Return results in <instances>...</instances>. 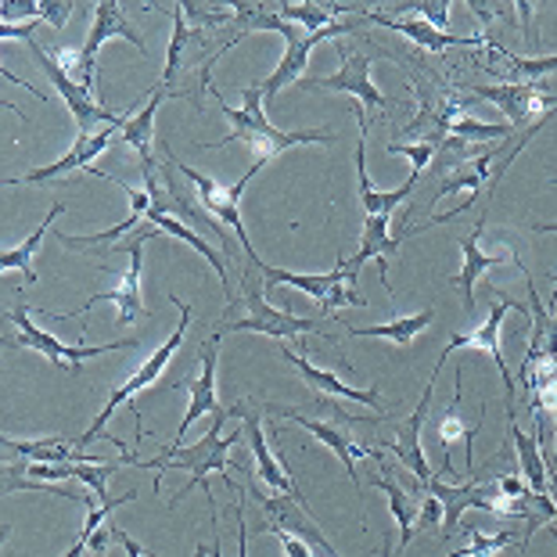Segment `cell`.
Here are the masks:
<instances>
[{
  "instance_id": "1",
  "label": "cell",
  "mask_w": 557,
  "mask_h": 557,
  "mask_svg": "<svg viewBox=\"0 0 557 557\" xmlns=\"http://www.w3.org/2000/svg\"><path fill=\"white\" fill-rule=\"evenodd\" d=\"M248 413V407L238 399L234 403L231 410H223V413H216V421H212V429L198 438V443H191V446H181V449H170V446H162V454L156 457V460H134L137 468H145V471H191V479H187L184 485H181V493L173 496L170 504H176V500H184L187 493L195 490V485H201V490L209 493V504H212V485H209V475L216 471V475L227 482V490H238L234 485V479L227 475V457H231V446L234 443H242L245 438V429H238V432H231L227 438H220V424L227 421V418H245Z\"/></svg>"
},
{
  "instance_id": "2",
  "label": "cell",
  "mask_w": 557,
  "mask_h": 557,
  "mask_svg": "<svg viewBox=\"0 0 557 557\" xmlns=\"http://www.w3.org/2000/svg\"><path fill=\"white\" fill-rule=\"evenodd\" d=\"M212 101H216V109L223 112V120H227L234 129L216 145H201V148H223V145H234V140H245V145H252L256 151V162H270L281 151H288L295 145H331L335 134H324V129H295V134H284V129L270 126L267 112H263V90H259V83L242 90V109H231L227 101L220 98L216 87H212Z\"/></svg>"
},
{
  "instance_id": "3",
  "label": "cell",
  "mask_w": 557,
  "mask_h": 557,
  "mask_svg": "<svg viewBox=\"0 0 557 557\" xmlns=\"http://www.w3.org/2000/svg\"><path fill=\"white\" fill-rule=\"evenodd\" d=\"M170 299H173L176 306H181V324H176L173 335L165 338L162 346H159L156 352H151V357H148L145 363H140L137 371L129 374L120 388H115V393L109 396V403H104V410L98 413V418H94L90 429L76 438V446H87V443H94V438H109V443H115L120 449H126V443H120V438H115V435L104 432V424H109V421L115 418V410H120L123 403H126V407H134V413H137V403H134V399H137L140 393H145L148 385H156V382H159V374L165 371V363H170V360L176 357V349H181V342H184V331H187V324H191V306H187L184 299H176V295H170ZM137 421H140V413H137Z\"/></svg>"
},
{
  "instance_id": "4",
  "label": "cell",
  "mask_w": 557,
  "mask_h": 557,
  "mask_svg": "<svg viewBox=\"0 0 557 557\" xmlns=\"http://www.w3.org/2000/svg\"><path fill=\"white\" fill-rule=\"evenodd\" d=\"M242 295L248 302V317L242 320H223V331H256V335H270L277 342H288V338H299V335H324L327 342H335V335L324 327L320 317H295L288 310H274L267 302V292H259L248 274H242ZM220 331V335H223Z\"/></svg>"
},
{
  "instance_id": "5",
  "label": "cell",
  "mask_w": 557,
  "mask_h": 557,
  "mask_svg": "<svg viewBox=\"0 0 557 557\" xmlns=\"http://www.w3.org/2000/svg\"><path fill=\"white\" fill-rule=\"evenodd\" d=\"M490 295H493V310H490V317H485V324L471 331V335H454V338H449V346L443 349L438 363H443L446 357H454L457 349L485 352V357L500 367V385H504V396H507V410H518L515 407V396H518L515 393V377H511V371H507L504 352H500V327H504V313L507 310H518V313L529 317V302H518V299H511V295H500V292H496V284H490Z\"/></svg>"
},
{
  "instance_id": "6",
  "label": "cell",
  "mask_w": 557,
  "mask_h": 557,
  "mask_svg": "<svg viewBox=\"0 0 557 557\" xmlns=\"http://www.w3.org/2000/svg\"><path fill=\"white\" fill-rule=\"evenodd\" d=\"M145 231L134 234V242H126V245H112V252H129V270L123 274L120 281V288H112V292H94L87 302L79 306L76 313H44V317H51V320H69V317H87L94 306L98 302H115V327H126V324H134L137 317H145V299H140V274H145Z\"/></svg>"
},
{
  "instance_id": "7",
  "label": "cell",
  "mask_w": 557,
  "mask_h": 557,
  "mask_svg": "<svg viewBox=\"0 0 557 557\" xmlns=\"http://www.w3.org/2000/svg\"><path fill=\"white\" fill-rule=\"evenodd\" d=\"M8 320L18 327V335H15L18 349L40 352V357H47L58 367H79L83 360H90V357H104V352L134 349L137 346V338H120V342H109V346H65V342L58 338V335H51V331H44V327L33 324V320H29V306H15V310L8 313Z\"/></svg>"
},
{
  "instance_id": "8",
  "label": "cell",
  "mask_w": 557,
  "mask_h": 557,
  "mask_svg": "<svg viewBox=\"0 0 557 557\" xmlns=\"http://www.w3.org/2000/svg\"><path fill=\"white\" fill-rule=\"evenodd\" d=\"M173 165L187 176V181L195 184L201 209H206L212 220H220L227 231L238 234L245 252H252V242H248V231H245V223H242V209H238V201H242V195H245L248 181H252V176H256L259 170H263L267 162H252V170H248L238 184H216V181H212V176L198 173V170H191V165H184V162H176V159H173Z\"/></svg>"
},
{
  "instance_id": "9",
  "label": "cell",
  "mask_w": 557,
  "mask_h": 557,
  "mask_svg": "<svg viewBox=\"0 0 557 557\" xmlns=\"http://www.w3.org/2000/svg\"><path fill=\"white\" fill-rule=\"evenodd\" d=\"M342 58V69L335 76H324V79H302L299 87L302 90H342L349 94L352 104H363V109H377V112H393V101H385V94L371 83V54H357L349 51L346 44L335 40L331 44Z\"/></svg>"
},
{
  "instance_id": "10",
  "label": "cell",
  "mask_w": 557,
  "mask_h": 557,
  "mask_svg": "<svg viewBox=\"0 0 557 557\" xmlns=\"http://www.w3.org/2000/svg\"><path fill=\"white\" fill-rule=\"evenodd\" d=\"M26 44H29V51L37 54V62H40V69L47 73V79L54 83V90L65 98L69 112H73V120H76V126H79V134H90V129L98 126V123H104V126H120V129L126 126L123 115H115V112L104 109V104H101L98 98H94L90 90H83V87H79V79L69 76L65 69L54 62V58H47V51H40V44H37V40H26Z\"/></svg>"
},
{
  "instance_id": "11",
  "label": "cell",
  "mask_w": 557,
  "mask_h": 557,
  "mask_svg": "<svg viewBox=\"0 0 557 557\" xmlns=\"http://www.w3.org/2000/svg\"><path fill=\"white\" fill-rule=\"evenodd\" d=\"M112 37H123L137 47L140 54H148L145 40H140V33L129 26L123 8L115 4V0H101V4H94V26H90V37L83 40L79 47V87L90 90L94 87V69H98V51L101 44H109ZM94 94V90H90Z\"/></svg>"
},
{
  "instance_id": "12",
  "label": "cell",
  "mask_w": 557,
  "mask_h": 557,
  "mask_svg": "<svg viewBox=\"0 0 557 557\" xmlns=\"http://www.w3.org/2000/svg\"><path fill=\"white\" fill-rule=\"evenodd\" d=\"M357 29V22H335V26L320 29V33H299V37L284 40V58L277 62V69L270 73L263 83H259V90H263V98H277L284 87H292V83H302V73H306V62H310V51L320 44H335L342 33H352Z\"/></svg>"
},
{
  "instance_id": "13",
  "label": "cell",
  "mask_w": 557,
  "mask_h": 557,
  "mask_svg": "<svg viewBox=\"0 0 557 557\" xmlns=\"http://www.w3.org/2000/svg\"><path fill=\"white\" fill-rule=\"evenodd\" d=\"M252 496L259 500V511H263L270 521V532H292V536L310 543L320 557H342L335 547H331V540L324 536V532L317 529V521L306 515V507L295 504L292 496H281V493L270 496L263 490H256V485H252Z\"/></svg>"
},
{
  "instance_id": "14",
  "label": "cell",
  "mask_w": 557,
  "mask_h": 557,
  "mask_svg": "<svg viewBox=\"0 0 557 557\" xmlns=\"http://www.w3.org/2000/svg\"><path fill=\"white\" fill-rule=\"evenodd\" d=\"M220 338L223 335H212L209 342H201V374L198 377H187V393H191V399H187V413L181 421V429H176L173 443H165L170 449H181L184 446V432L191 429V424L198 418H206V413H223L220 399H216V349H220ZM176 385V388H184Z\"/></svg>"
},
{
  "instance_id": "15",
  "label": "cell",
  "mask_w": 557,
  "mask_h": 557,
  "mask_svg": "<svg viewBox=\"0 0 557 557\" xmlns=\"http://www.w3.org/2000/svg\"><path fill=\"white\" fill-rule=\"evenodd\" d=\"M267 413H277V418L284 421H295L299 429L310 432L317 443H324L331 454H335L342 460V468H346V475L357 482V490H360V471H357V460L360 457H374V460H382L385 454L382 449H374V446H360L357 438H352L346 429H335V424H327V421H313V418H306V413L299 410H281V407H267Z\"/></svg>"
},
{
  "instance_id": "16",
  "label": "cell",
  "mask_w": 557,
  "mask_h": 557,
  "mask_svg": "<svg viewBox=\"0 0 557 557\" xmlns=\"http://www.w3.org/2000/svg\"><path fill=\"white\" fill-rule=\"evenodd\" d=\"M479 482H482L479 475L465 485H449L438 475L432 482H424V493H432L435 500L443 504V532H438V540L443 543L460 529V515H465L468 507H479V511H485V515H496L493 496H485V485H479Z\"/></svg>"
},
{
  "instance_id": "17",
  "label": "cell",
  "mask_w": 557,
  "mask_h": 557,
  "mask_svg": "<svg viewBox=\"0 0 557 557\" xmlns=\"http://www.w3.org/2000/svg\"><path fill=\"white\" fill-rule=\"evenodd\" d=\"M438 371H443V367L435 363V371H432V377H429V385H424L421 403H418V410L410 413V421L396 424V443H385L388 449H393V454H399L403 468H407L410 475L418 479L421 485L435 479V475H432V468H429V460H424V449H421V429H424V413H429V407H432V385H435Z\"/></svg>"
},
{
  "instance_id": "18",
  "label": "cell",
  "mask_w": 557,
  "mask_h": 557,
  "mask_svg": "<svg viewBox=\"0 0 557 557\" xmlns=\"http://www.w3.org/2000/svg\"><path fill=\"white\" fill-rule=\"evenodd\" d=\"M259 274H263V292H274V288H299V292H306L310 295L313 302H324L327 299V292L335 288L338 281H357V274L346 267V256L338 259V267L335 270H324V274H295V270H281V267H270V263H263L259 256H252L248 259Z\"/></svg>"
},
{
  "instance_id": "19",
  "label": "cell",
  "mask_w": 557,
  "mask_h": 557,
  "mask_svg": "<svg viewBox=\"0 0 557 557\" xmlns=\"http://www.w3.org/2000/svg\"><path fill=\"white\" fill-rule=\"evenodd\" d=\"M281 357L288 360L295 371L302 374V382L317 388V393H327V396H338V399H352V403H363V407H371L377 418H385L388 421V407H385V399L382 393H377V385L371 388H352L346 382H338L335 374H327V371H320V367L310 363V352H292L288 346H281Z\"/></svg>"
},
{
  "instance_id": "20",
  "label": "cell",
  "mask_w": 557,
  "mask_h": 557,
  "mask_svg": "<svg viewBox=\"0 0 557 557\" xmlns=\"http://www.w3.org/2000/svg\"><path fill=\"white\" fill-rule=\"evenodd\" d=\"M115 129H120V126H104V129H98V134H79L73 151H69L65 159H58L51 165H40V170H33L26 176H15V181H8V184H51V181H58V176L69 173V170H94L90 162L112 145Z\"/></svg>"
},
{
  "instance_id": "21",
  "label": "cell",
  "mask_w": 557,
  "mask_h": 557,
  "mask_svg": "<svg viewBox=\"0 0 557 557\" xmlns=\"http://www.w3.org/2000/svg\"><path fill=\"white\" fill-rule=\"evenodd\" d=\"M242 429H245V438H248V446H252V454H256V465H259V479H263L270 490L281 493V496H292L295 504H302L306 507V496L299 485L292 482V475L284 471L274 454H270V446H267V438H263V424H259V413L248 410L245 418H242Z\"/></svg>"
},
{
  "instance_id": "22",
  "label": "cell",
  "mask_w": 557,
  "mask_h": 557,
  "mask_svg": "<svg viewBox=\"0 0 557 557\" xmlns=\"http://www.w3.org/2000/svg\"><path fill=\"white\" fill-rule=\"evenodd\" d=\"M482 231H485V212H479L475 231H471L468 238H460L465 267H460L457 274H454V284L460 288V299H465V313L475 310V281L485 274V270L500 267V259H504V252H496V256H485V252H482Z\"/></svg>"
},
{
  "instance_id": "23",
  "label": "cell",
  "mask_w": 557,
  "mask_h": 557,
  "mask_svg": "<svg viewBox=\"0 0 557 557\" xmlns=\"http://www.w3.org/2000/svg\"><path fill=\"white\" fill-rule=\"evenodd\" d=\"M367 22H374V26H385L399 33V37H407L410 44L424 47V51H435L443 54L446 47H475V40H465V37H449V33H438L435 26H429L424 18H393V15H382V11H363Z\"/></svg>"
},
{
  "instance_id": "24",
  "label": "cell",
  "mask_w": 557,
  "mask_h": 557,
  "mask_svg": "<svg viewBox=\"0 0 557 557\" xmlns=\"http://www.w3.org/2000/svg\"><path fill=\"white\" fill-rule=\"evenodd\" d=\"M507 429H511V443H515V454H518L521 479L529 482L532 493H550L554 490V479H550V471H547V457L540 454V438L521 432L518 410H507Z\"/></svg>"
},
{
  "instance_id": "25",
  "label": "cell",
  "mask_w": 557,
  "mask_h": 557,
  "mask_svg": "<svg viewBox=\"0 0 557 557\" xmlns=\"http://www.w3.org/2000/svg\"><path fill=\"white\" fill-rule=\"evenodd\" d=\"M4 449H8L11 457H22L26 465H69V460H83V465H101L98 457L79 454V446L69 443V438H37V443H29V438H11V435H4Z\"/></svg>"
},
{
  "instance_id": "26",
  "label": "cell",
  "mask_w": 557,
  "mask_h": 557,
  "mask_svg": "<svg viewBox=\"0 0 557 557\" xmlns=\"http://www.w3.org/2000/svg\"><path fill=\"white\" fill-rule=\"evenodd\" d=\"M385 475H374L371 485H377L385 496H388V507H393V518H396V525H399V554L410 547V540H413V525H418V511H421V500L413 496L410 490H403V485L396 482V475L382 465Z\"/></svg>"
},
{
  "instance_id": "27",
  "label": "cell",
  "mask_w": 557,
  "mask_h": 557,
  "mask_svg": "<svg viewBox=\"0 0 557 557\" xmlns=\"http://www.w3.org/2000/svg\"><path fill=\"white\" fill-rule=\"evenodd\" d=\"M165 98H184V90H156L148 98L145 109H140L134 120H126V126H123V140L137 151L140 165H151V134H156V112H159V104Z\"/></svg>"
},
{
  "instance_id": "28",
  "label": "cell",
  "mask_w": 557,
  "mask_h": 557,
  "mask_svg": "<svg viewBox=\"0 0 557 557\" xmlns=\"http://www.w3.org/2000/svg\"><path fill=\"white\" fill-rule=\"evenodd\" d=\"M460 385H465V374L457 371L454 403H449V410L443 413V421H438V454H443V475L454 471V460H449V443H457V438H465V443H468V471H471V438L482 432V418L475 421V429H468V424H465V413H460Z\"/></svg>"
},
{
  "instance_id": "29",
  "label": "cell",
  "mask_w": 557,
  "mask_h": 557,
  "mask_svg": "<svg viewBox=\"0 0 557 557\" xmlns=\"http://www.w3.org/2000/svg\"><path fill=\"white\" fill-rule=\"evenodd\" d=\"M396 252H399V238L388 234V220L385 216H367L363 231H360V252L352 256V259H346V267L360 277V270H363L367 259H377V263H385V259L396 256Z\"/></svg>"
},
{
  "instance_id": "30",
  "label": "cell",
  "mask_w": 557,
  "mask_h": 557,
  "mask_svg": "<svg viewBox=\"0 0 557 557\" xmlns=\"http://www.w3.org/2000/svg\"><path fill=\"white\" fill-rule=\"evenodd\" d=\"M58 212H65L62 201H54L51 212L44 216V223L29 234L26 242L15 245V248H8V252L0 256V267H4V270H22V277H26V284H37V263H33V259H37L40 245H44V238H47V231H51V223L58 220Z\"/></svg>"
},
{
  "instance_id": "31",
  "label": "cell",
  "mask_w": 557,
  "mask_h": 557,
  "mask_svg": "<svg viewBox=\"0 0 557 557\" xmlns=\"http://www.w3.org/2000/svg\"><path fill=\"white\" fill-rule=\"evenodd\" d=\"M435 320V310H421L413 317H399L393 324H382V327H349V335L357 338H385V342H396V346H410L413 335H421Z\"/></svg>"
},
{
  "instance_id": "32",
  "label": "cell",
  "mask_w": 557,
  "mask_h": 557,
  "mask_svg": "<svg viewBox=\"0 0 557 557\" xmlns=\"http://www.w3.org/2000/svg\"><path fill=\"white\" fill-rule=\"evenodd\" d=\"M465 536H468V547L449 554V557H504V550L511 547V543H518V557H525L521 529H504V532H496V536H485V532H479L475 525H468Z\"/></svg>"
},
{
  "instance_id": "33",
  "label": "cell",
  "mask_w": 557,
  "mask_h": 557,
  "mask_svg": "<svg viewBox=\"0 0 557 557\" xmlns=\"http://www.w3.org/2000/svg\"><path fill=\"white\" fill-rule=\"evenodd\" d=\"M277 15L284 22H292V26H302L306 33H320L327 26H335V18L342 15V11H352L346 4H277L274 8Z\"/></svg>"
},
{
  "instance_id": "34",
  "label": "cell",
  "mask_w": 557,
  "mask_h": 557,
  "mask_svg": "<svg viewBox=\"0 0 557 557\" xmlns=\"http://www.w3.org/2000/svg\"><path fill=\"white\" fill-rule=\"evenodd\" d=\"M187 40H191V29H187L184 4H176L173 8V40H170V54H165V73H162V87L159 90H170L173 83H176V76H181V62H184Z\"/></svg>"
},
{
  "instance_id": "35",
  "label": "cell",
  "mask_w": 557,
  "mask_h": 557,
  "mask_svg": "<svg viewBox=\"0 0 557 557\" xmlns=\"http://www.w3.org/2000/svg\"><path fill=\"white\" fill-rule=\"evenodd\" d=\"M490 54L496 58V62H507L515 76L529 79V83H536L540 76H547L557 69V54H550V58H518V54L504 51V47H493V44H490Z\"/></svg>"
},
{
  "instance_id": "36",
  "label": "cell",
  "mask_w": 557,
  "mask_h": 557,
  "mask_svg": "<svg viewBox=\"0 0 557 557\" xmlns=\"http://www.w3.org/2000/svg\"><path fill=\"white\" fill-rule=\"evenodd\" d=\"M449 134L468 140V145H482V140H504L511 137V126H493V123H479L471 120V115H457L454 123H449Z\"/></svg>"
},
{
  "instance_id": "37",
  "label": "cell",
  "mask_w": 557,
  "mask_h": 557,
  "mask_svg": "<svg viewBox=\"0 0 557 557\" xmlns=\"http://www.w3.org/2000/svg\"><path fill=\"white\" fill-rule=\"evenodd\" d=\"M435 145L432 140H410V145H403V140H393L388 145V156H403V159H410L413 162V173L410 176H421V170L435 159Z\"/></svg>"
},
{
  "instance_id": "38",
  "label": "cell",
  "mask_w": 557,
  "mask_h": 557,
  "mask_svg": "<svg viewBox=\"0 0 557 557\" xmlns=\"http://www.w3.org/2000/svg\"><path fill=\"white\" fill-rule=\"evenodd\" d=\"M342 306H357V310H363V306H367V299H363V295H360L357 288H352L349 281H338L335 288L327 292V299L320 302V310H324L327 317H335V313L342 310Z\"/></svg>"
},
{
  "instance_id": "39",
  "label": "cell",
  "mask_w": 557,
  "mask_h": 557,
  "mask_svg": "<svg viewBox=\"0 0 557 557\" xmlns=\"http://www.w3.org/2000/svg\"><path fill=\"white\" fill-rule=\"evenodd\" d=\"M525 493H529V482L521 479V471H507V475L485 485V496H504V500H521Z\"/></svg>"
},
{
  "instance_id": "40",
  "label": "cell",
  "mask_w": 557,
  "mask_h": 557,
  "mask_svg": "<svg viewBox=\"0 0 557 557\" xmlns=\"http://www.w3.org/2000/svg\"><path fill=\"white\" fill-rule=\"evenodd\" d=\"M421 529L443 532V504H438L432 493L421 496V511H418V525H413V532H421Z\"/></svg>"
},
{
  "instance_id": "41",
  "label": "cell",
  "mask_w": 557,
  "mask_h": 557,
  "mask_svg": "<svg viewBox=\"0 0 557 557\" xmlns=\"http://www.w3.org/2000/svg\"><path fill=\"white\" fill-rule=\"evenodd\" d=\"M399 11H418V18H424L429 26H435L438 33H446V26H449V4H403Z\"/></svg>"
},
{
  "instance_id": "42",
  "label": "cell",
  "mask_w": 557,
  "mask_h": 557,
  "mask_svg": "<svg viewBox=\"0 0 557 557\" xmlns=\"http://www.w3.org/2000/svg\"><path fill=\"white\" fill-rule=\"evenodd\" d=\"M76 4H69V0H58V4H51V0H40V22H47V26L62 29L69 18H73Z\"/></svg>"
},
{
  "instance_id": "43",
  "label": "cell",
  "mask_w": 557,
  "mask_h": 557,
  "mask_svg": "<svg viewBox=\"0 0 557 557\" xmlns=\"http://www.w3.org/2000/svg\"><path fill=\"white\" fill-rule=\"evenodd\" d=\"M231 511H234V521H238V557H248V525H245V515H242L238 504H234ZM212 557H223L220 554V536H212Z\"/></svg>"
},
{
  "instance_id": "44",
  "label": "cell",
  "mask_w": 557,
  "mask_h": 557,
  "mask_svg": "<svg viewBox=\"0 0 557 557\" xmlns=\"http://www.w3.org/2000/svg\"><path fill=\"white\" fill-rule=\"evenodd\" d=\"M471 11H475V15H479L482 26H490V22H493L496 15H504L500 4H479V0H475V4H471Z\"/></svg>"
},
{
  "instance_id": "45",
  "label": "cell",
  "mask_w": 557,
  "mask_h": 557,
  "mask_svg": "<svg viewBox=\"0 0 557 557\" xmlns=\"http://www.w3.org/2000/svg\"><path fill=\"white\" fill-rule=\"evenodd\" d=\"M112 540H115V543H123V547H126V554H129V557H148V554H145V550H140V547H137V543H134V540H129V536H126V532H120V529H115V532H112Z\"/></svg>"
},
{
  "instance_id": "46",
  "label": "cell",
  "mask_w": 557,
  "mask_h": 557,
  "mask_svg": "<svg viewBox=\"0 0 557 557\" xmlns=\"http://www.w3.org/2000/svg\"><path fill=\"white\" fill-rule=\"evenodd\" d=\"M532 231H536V234H557V223H536Z\"/></svg>"
},
{
  "instance_id": "47",
  "label": "cell",
  "mask_w": 557,
  "mask_h": 557,
  "mask_svg": "<svg viewBox=\"0 0 557 557\" xmlns=\"http://www.w3.org/2000/svg\"><path fill=\"white\" fill-rule=\"evenodd\" d=\"M554 457H557V407H554Z\"/></svg>"
},
{
  "instance_id": "48",
  "label": "cell",
  "mask_w": 557,
  "mask_h": 557,
  "mask_svg": "<svg viewBox=\"0 0 557 557\" xmlns=\"http://www.w3.org/2000/svg\"><path fill=\"white\" fill-rule=\"evenodd\" d=\"M195 557H209V550H206V547H201V543H198V547H195Z\"/></svg>"
},
{
  "instance_id": "49",
  "label": "cell",
  "mask_w": 557,
  "mask_h": 557,
  "mask_svg": "<svg viewBox=\"0 0 557 557\" xmlns=\"http://www.w3.org/2000/svg\"><path fill=\"white\" fill-rule=\"evenodd\" d=\"M385 557H393V550H388V540H385V550H382Z\"/></svg>"
},
{
  "instance_id": "50",
  "label": "cell",
  "mask_w": 557,
  "mask_h": 557,
  "mask_svg": "<svg viewBox=\"0 0 557 557\" xmlns=\"http://www.w3.org/2000/svg\"><path fill=\"white\" fill-rule=\"evenodd\" d=\"M550 299H557V277H554V295H550Z\"/></svg>"
},
{
  "instance_id": "51",
  "label": "cell",
  "mask_w": 557,
  "mask_h": 557,
  "mask_svg": "<svg viewBox=\"0 0 557 557\" xmlns=\"http://www.w3.org/2000/svg\"><path fill=\"white\" fill-rule=\"evenodd\" d=\"M554 547H557V529H554Z\"/></svg>"
}]
</instances>
